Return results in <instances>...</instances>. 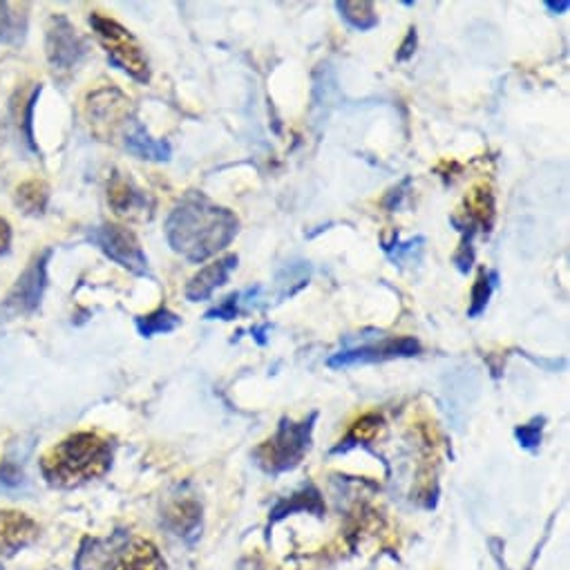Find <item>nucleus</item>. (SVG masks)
<instances>
[{"label":"nucleus","instance_id":"19","mask_svg":"<svg viewBox=\"0 0 570 570\" xmlns=\"http://www.w3.org/2000/svg\"><path fill=\"white\" fill-rule=\"evenodd\" d=\"M137 325V332L144 336V338H153V336H159V334H170L175 332L179 325H181V318L175 316L173 312H168L166 307L148 314V316H139L135 321Z\"/></svg>","mask_w":570,"mask_h":570},{"label":"nucleus","instance_id":"24","mask_svg":"<svg viewBox=\"0 0 570 570\" xmlns=\"http://www.w3.org/2000/svg\"><path fill=\"white\" fill-rule=\"evenodd\" d=\"M539 434H541V421H539V425L534 421L532 425H525V428L517 430V436H519L521 445H525V448H534L539 443Z\"/></svg>","mask_w":570,"mask_h":570},{"label":"nucleus","instance_id":"6","mask_svg":"<svg viewBox=\"0 0 570 570\" xmlns=\"http://www.w3.org/2000/svg\"><path fill=\"white\" fill-rule=\"evenodd\" d=\"M88 239L112 262L135 275H150L148 257L132 230L117 224H101L88 233Z\"/></svg>","mask_w":570,"mask_h":570},{"label":"nucleus","instance_id":"9","mask_svg":"<svg viewBox=\"0 0 570 570\" xmlns=\"http://www.w3.org/2000/svg\"><path fill=\"white\" fill-rule=\"evenodd\" d=\"M50 250H46L41 257H35L32 264L26 268V273L19 277L17 287L8 296L6 309L12 314H30L41 305V296L46 289V271H48Z\"/></svg>","mask_w":570,"mask_h":570},{"label":"nucleus","instance_id":"1","mask_svg":"<svg viewBox=\"0 0 570 570\" xmlns=\"http://www.w3.org/2000/svg\"><path fill=\"white\" fill-rule=\"evenodd\" d=\"M237 230V215L217 206L202 193L181 197L166 219L168 246L193 264H202L224 250L235 239Z\"/></svg>","mask_w":570,"mask_h":570},{"label":"nucleus","instance_id":"17","mask_svg":"<svg viewBox=\"0 0 570 570\" xmlns=\"http://www.w3.org/2000/svg\"><path fill=\"white\" fill-rule=\"evenodd\" d=\"M108 202L119 215H128L146 206V195L126 177H115L108 186Z\"/></svg>","mask_w":570,"mask_h":570},{"label":"nucleus","instance_id":"13","mask_svg":"<svg viewBox=\"0 0 570 570\" xmlns=\"http://www.w3.org/2000/svg\"><path fill=\"white\" fill-rule=\"evenodd\" d=\"M124 146L128 153H132L139 159H150V161H168L170 159L168 141L153 139L150 132L139 121H135L130 126V130L126 132Z\"/></svg>","mask_w":570,"mask_h":570},{"label":"nucleus","instance_id":"12","mask_svg":"<svg viewBox=\"0 0 570 570\" xmlns=\"http://www.w3.org/2000/svg\"><path fill=\"white\" fill-rule=\"evenodd\" d=\"M106 570H166V561L153 541L137 537L121 548Z\"/></svg>","mask_w":570,"mask_h":570},{"label":"nucleus","instance_id":"25","mask_svg":"<svg viewBox=\"0 0 570 570\" xmlns=\"http://www.w3.org/2000/svg\"><path fill=\"white\" fill-rule=\"evenodd\" d=\"M414 50H416V30L412 28V30L407 32V37H405V41H403L401 52L396 55V59H399V61H407V59L414 55Z\"/></svg>","mask_w":570,"mask_h":570},{"label":"nucleus","instance_id":"16","mask_svg":"<svg viewBox=\"0 0 570 570\" xmlns=\"http://www.w3.org/2000/svg\"><path fill=\"white\" fill-rule=\"evenodd\" d=\"M465 206H468V210H465L463 222H468L472 226H481L483 230H490V226L494 222V197H492L490 186H485V184L476 186L468 195Z\"/></svg>","mask_w":570,"mask_h":570},{"label":"nucleus","instance_id":"22","mask_svg":"<svg viewBox=\"0 0 570 570\" xmlns=\"http://www.w3.org/2000/svg\"><path fill=\"white\" fill-rule=\"evenodd\" d=\"M244 312L242 307V296L239 294H230L228 298H224L215 309H210L206 314V321H235L239 314Z\"/></svg>","mask_w":570,"mask_h":570},{"label":"nucleus","instance_id":"7","mask_svg":"<svg viewBox=\"0 0 570 570\" xmlns=\"http://www.w3.org/2000/svg\"><path fill=\"white\" fill-rule=\"evenodd\" d=\"M421 354V343L412 336L403 338H387L374 343H363L361 347H345L330 356L327 365L332 370H345L354 365H370V363H383V361H396V358H412Z\"/></svg>","mask_w":570,"mask_h":570},{"label":"nucleus","instance_id":"8","mask_svg":"<svg viewBox=\"0 0 570 570\" xmlns=\"http://www.w3.org/2000/svg\"><path fill=\"white\" fill-rule=\"evenodd\" d=\"M86 55V43L66 17H52L48 28V59L55 70H72Z\"/></svg>","mask_w":570,"mask_h":570},{"label":"nucleus","instance_id":"27","mask_svg":"<svg viewBox=\"0 0 570 570\" xmlns=\"http://www.w3.org/2000/svg\"><path fill=\"white\" fill-rule=\"evenodd\" d=\"M543 8L552 14H563V12L570 10V3H568V0H559V3H554V0H546Z\"/></svg>","mask_w":570,"mask_h":570},{"label":"nucleus","instance_id":"28","mask_svg":"<svg viewBox=\"0 0 570 570\" xmlns=\"http://www.w3.org/2000/svg\"><path fill=\"white\" fill-rule=\"evenodd\" d=\"M266 330H268V325L253 330V336H255V341H257L259 345H266V338H264V332H266Z\"/></svg>","mask_w":570,"mask_h":570},{"label":"nucleus","instance_id":"10","mask_svg":"<svg viewBox=\"0 0 570 570\" xmlns=\"http://www.w3.org/2000/svg\"><path fill=\"white\" fill-rule=\"evenodd\" d=\"M235 268H237V255H224L213 264L199 268V273H195L186 284V301L188 303L210 301V296L228 282Z\"/></svg>","mask_w":570,"mask_h":570},{"label":"nucleus","instance_id":"11","mask_svg":"<svg viewBox=\"0 0 570 570\" xmlns=\"http://www.w3.org/2000/svg\"><path fill=\"white\" fill-rule=\"evenodd\" d=\"M39 537V523L19 510H0V552L17 554Z\"/></svg>","mask_w":570,"mask_h":570},{"label":"nucleus","instance_id":"23","mask_svg":"<svg viewBox=\"0 0 570 570\" xmlns=\"http://www.w3.org/2000/svg\"><path fill=\"white\" fill-rule=\"evenodd\" d=\"M381 425H383V419L379 414H367L354 425V430L350 434V441H370L379 434Z\"/></svg>","mask_w":570,"mask_h":570},{"label":"nucleus","instance_id":"14","mask_svg":"<svg viewBox=\"0 0 570 570\" xmlns=\"http://www.w3.org/2000/svg\"><path fill=\"white\" fill-rule=\"evenodd\" d=\"M28 30V6L0 3V43L19 46Z\"/></svg>","mask_w":570,"mask_h":570},{"label":"nucleus","instance_id":"2","mask_svg":"<svg viewBox=\"0 0 570 570\" xmlns=\"http://www.w3.org/2000/svg\"><path fill=\"white\" fill-rule=\"evenodd\" d=\"M115 456V445L99 432H77L41 459L43 479L55 488H79L104 476Z\"/></svg>","mask_w":570,"mask_h":570},{"label":"nucleus","instance_id":"5","mask_svg":"<svg viewBox=\"0 0 570 570\" xmlns=\"http://www.w3.org/2000/svg\"><path fill=\"white\" fill-rule=\"evenodd\" d=\"M314 419H316V414L305 423L282 421L275 436L268 439L264 445H259V450H257L259 463L271 472H282V470H289V468L298 465L303 454L309 448Z\"/></svg>","mask_w":570,"mask_h":570},{"label":"nucleus","instance_id":"29","mask_svg":"<svg viewBox=\"0 0 570 570\" xmlns=\"http://www.w3.org/2000/svg\"><path fill=\"white\" fill-rule=\"evenodd\" d=\"M0 570H3V568H0Z\"/></svg>","mask_w":570,"mask_h":570},{"label":"nucleus","instance_id":"20","mask_svg":"<svg viewBox=\"0 0 570 570\" xmlns=\"http://www.w3.org/2000/svg\"><path fill=\"white\" fill-rule=\"evenodd\" d=\"M497 282H499L497 271H485L483 268L479 273L474 287H472V296H470V309H468L470 318H479L485 312V307H488V303H490V298L497 289Z\"/></svg>","mask_w":570,"mask_h":570},{"label":"nucleus","instance_id":"18","mask_svg":"<svg viewBox=\"0 0 570 570\" xmlns=\"http://www.w3.org/2000/svg\"><path fill=\"white\" fill-rule=\"evenodd\" d=\"M336 10L341 12V19L356 32H370L379 26V14L374 10V3L361 0V3H336Z\"/></svg>","mask_w":570,"mask_h":570},{"label":"nucleus","instance_id":"15","mask_svg":"<svg viewBox=\"0 0 570 570\" xmlns=\"http://www.w3.org/2000/svg\"><path fill=\"white\" fill-rule=\"evenodd\" d=\"M312 277V266L309 262H289L284 264L277 275H275V287H277V298H292L301 289H305Z\"/></svg>","mask_w":570,"mask_h":570},{"label":"nucleus","instance_id":"26","mask_svg":"<svg viewBox=\"0 0 570 570\" xmlns=\"http://www.w3.org/2000/svg\"><path fill=\"white\" fill-rule=\"evenodd\" d=\"M10 242H12V228H10V222L0 217V255L8 253Z\"/></svg>","mask_w":570,"mask_h":570},{"label":"nucleus","instance_id":"4","mask_svg":"<svg viewBox=\"0 0 570 570\" xmlns=\"http://www.w3.org/2000/svg\"><path fill=\"white\" fill-rule=\"evenodd\" d=\"M86 115L90 119V128L104 141H115L117 137H126L130 126L137 121L132 115L130 99L117 88H104L88 97Z\"/></svg>","mask_w":570,"mask_h":570},{"label":"nucleus","instance_id":"3","mask_svg":"<svg viewBox=\"0 0 570 570\" xmlns=\"http://www.w3.org/2000/svg\"><path fill=\"white\" fill-rule=\"evenodd\" d=\"M90 26L99 39V43L104 46V50L108 52V59L115 68H119L121 72H126L128 77H132L139 83H148L150 79V68H148V59L141 52V46L137 43V39L117 21L95 12L90 17Z\"/></svg>","mask_w":570,"mask_h":570},{"label":"nucleus","instance_id":"21","mask_svg":"<svg viewBox=\"0 0 570 570\" xmlns=\"http://www.w3.org/2000/svg\"><path fill=\"white\" fill-rule=\"evenodd\" d=\"M50 190L41 179H30L17 188V204L30 213V215H41L48 206Z\"/></svg>","mask_w":570,"mask_h":570}]
</instances>
